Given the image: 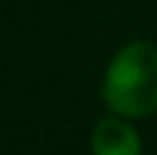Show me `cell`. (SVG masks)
Here are the masks:
<instances>
[{
	"instance_id": "6da1fadb",
	"label": "cell",
	"mask_w": 157,
	"mask_h": 155,
	"mask_svg": "<svg viewBox=\"0 0 157 155\" xmlns=\"http://www.w3.org/2000/svg\"><path fill=\"white\" fill-rule=\"evenodd\" d=\"M102 103L110 114L146 119L157 114V44L130 39L121 44L102 75Z\"/></svg>"
},
{
	"instance_id": "7a4b0ae2",
	"label": "cell",
	"mask_w": 157,
	"mask_h": 155,
	"mask_svg": "<svg viewBox=\"0 0 157 155\" xmlns=\"http://www.w3.org/2000/svg\"><path fill=\"white\" fill-rule=\"evenodd\" d=\"M91 155H144V141L132 119L108 114L91 130Z\"/></svg>"
}]
</instances>
